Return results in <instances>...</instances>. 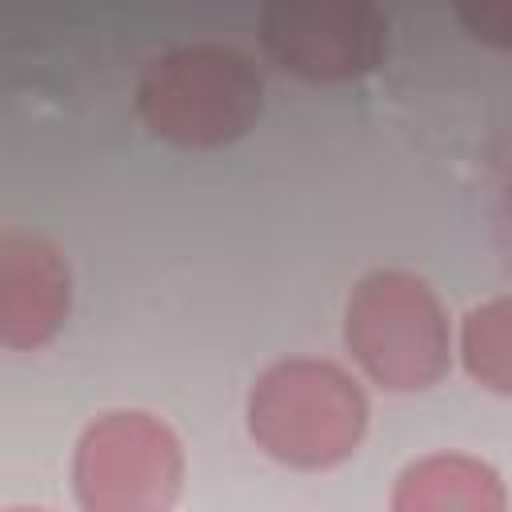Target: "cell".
<instances>
[{"label":"cell","instance_id":"cell-1","mask_svg":"<svg viewBox=\"0 0 512 512\" xmlns=\"http://www.w3.org/2000/svg\"><path fill=\"white\" fill-rule=\"evenodd\" d=\"M244 420L256 448L276 464L324 472L360 448L368 432V396L340 364L288 356L256 376Z\"/></svg>","mask_w":512,"mask_h":512},{"label":"cell","instance_id":"cell-2","mask_svg":"<svg viewBox=\"0 0 512 512\" xmlns=\"http://www.w3.org/2000/svg\"><path fill=\"white\" fill-rule=\"evenodd\" d=\"M136 112L152 136L176 148L212 152L256 128L264 80L232 44H180L140 72Z\"/></svg>","mask_w":512,"mask_h":512},{"label":"cell","instance_id":"cell-3","mask_svg":"<svg viewBox=\"0 0 512 512\" xmlns=\"http://www.w3.org/2000/svg\"><path fill=\"white\" fill-rule=\"evenodd\" d=\"M344 344L384 392H424L452 364L448 312L428 280L404 268H376L356 280L344 304Z\"/></svg>","mask_w":512,"mask_h":512},{"label":"cell","instance_id":"cell-4","mask_svg":"<svg viewBox=\"0 0 512 512\" xmlns=\"http://www.w3.org/2000/svg\"><path fill=\"white\" fill-rule=\"evenodd\" d=\"M184 488L180 436L152 412L96 416L72 452L80 512H172Z\"/></svg>","mask_w":512,"mask_h":512},{"label":"cell","instance_id":"cell-5","mask_svg":"<svg viewBox=\"0 0 512 512\" xmlns=\"http://www.w3.org/2000/svg\"><path fill=\"white\" fill-rule=\"evenodd\" d=\"M260 44L292 76L344 84L388 52V16L368 0H276L260 8Z\"/></svg>","mask_w":512,"mask_h":512},{"label":"cell","instance_id":"cell-6","mask_svg":"<svg viewBox=\"0 0 512 512\" xmlns=\"http://www.w3.org/2000/svg\"><path fill=\"white\" fill-rule=\"evenodd\" d=\"M72 276L60 248L44 236H0V344L44 348L68 320Z\"/></svg>","mask_w":512,"mask_h":512},{"label":"cell","instance_id":"cell-7","mask_svg":"<svg viewBox=\"0 0 512 512\" xmlns=\"http://www.w3.org/2000/svg\"><path fill=\"white\" fill-rule=\"evenodd\" d=\"M388 504L392 512H508V488L480 456L432 452L396 476Z\"/></svg>","mask_w":512,"mask_h":512},{"label":"cell","instance_id":"cell-8","mask_svg":"<svg viewBox=\"0 0 512 512\" xmlns=\"http://www.w3.org/2000/svg\"><path fill=\"white\" fill-rule=\"evenodd\" d=\"M460 360L480 388L512 396V292L468 308L460 320Z\"/></svg>","mask_w":512,"mask_h":512},{"label":"cell","instance_id":"cell-9","mask_svg":"<svg viewBox=\"0 0 512 512\" xmlns=\"http://www.w3.org/2000/svg\"><path fill=\"white\" fill-rule=\"evenodd\" d=\"M460 24L468 28V36H476L480 44L492 48H512V4L496 0V4H468L456 12Z\"/></svg>","mask_w":512,"mask_h":512},{"label":"cell","instance_id":"cell-10","mask_svg":"<svg viewBox=\"0 0 512 512\" xmlns=\"http://www.w3.org/2000/svg\"><path fill=\"white\" fill-rule=\"evenodd\" d=\"M4 512H48V508H4Z\"/></svg>","mask_w":512,"mask_h":512}]
</instances>
